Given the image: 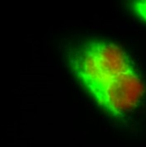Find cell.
Instances as JSON below:
<instances>
[{
  "mask_svg": "<svg viewBox=\"0 0 146 147\" xmlns=\"http://www.w3.org/2000/svg\"><path fill=\"white\" fill-rule=\"evenodd\" d=\"M71 63L89 93L114 115L135 109L144 94V86L125 53L112 43H84Z\"/></svg>",
  "mask_w": 146,
  "mask_h": 147,
  "instance_id": "6da1fadb",
  "label": "cell"
},
{
  "mask_svg": "<svg viewBox=\"0 0 146 147\" xmlns=\"http://www.w3.org/2000/svg\"><path fill=\"white\" fill-rule=\"evenodd\" d=\"M133 8L136 14L145 21V1H136L133 4Z\"/></svg>",
  "mask_w": 146,
  "mask_h": 147,
  "instance_id": "7a4b0ae2",
  "label": "cell"
}]
</instances>
